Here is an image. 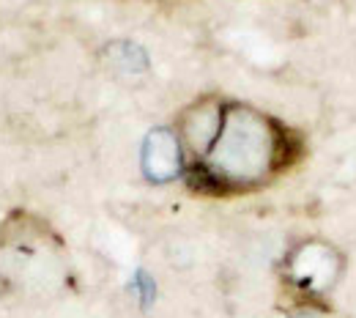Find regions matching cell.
Returning a JSON list of instances; mask_svg holds the SVG:
<instances>
[{
	"instance_id": "obj_1",
	"label": "cell",
	"mask_w": 356,
	"mask_h": 318,
	"mask_svg": "<svg viewBox=\"0 0 356 318\" xmlns=\"http://www.w3.org/2000/svg\"><path fill=\"white\" fill-rule=\"evenodd\" d=\"M277 159V135L252 110H227L211 129V170L222 182H250L266 173Z\"/></svg>"
}]
</instances>
